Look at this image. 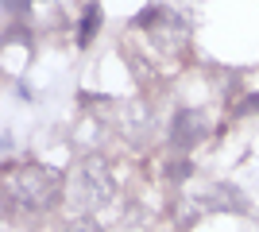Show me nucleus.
<instances>
[{"label": "nucleus", "instance_id": "f257e3e1", "mask_svg": "<svg viewBox=\"0 0 259 232\" xmlns=\"http://www.w3.org/2000/svg\"><path fill=\"white\" fill-rule=\"evenodd\" d=\"M4 190H8L12 205H23V209L39 213V209H51L66 186H62V178L43 163H12L4 170Z\"/></svg>", "mask_w": 259, "mask_h": 232}, {"label": "nucleus", "instance_id": "f03ea898", "mask_svg": "<svg viewBox=\"0 0 259 232\" xmlns=\"http://www.w3.org/2000/svg\"><path fill=\"white\" fill-rule=\"evenodd\" d=\"M66 205L77 213H97L101 205L112 201V174H108V166L101 159H85V163H77L66 178Z\"/></svg>", "mask_w": 259, "mask_h": 232}, {"label": "nucleus", "instance_id": "7ed1b4c3", "mask_svg": "<svg viewBox=\"0 0 259 232\" xmlns=\"http://www.w3.org/2000/svg\"><path fill=\"white\" fill-rule=\"evenodd\" d=\"M205 135H209V116L201 109L178 112L174 124H170V140H174V147H182V151H190L194 144H201Z\"/></svg>", "mask_w": 259, "mask_h": 232}, {"label": "nucleus", "instance_id": "20e7f679", "mask_svg": "<svg viewBox=\"0 0 259 232\" xmlns=\"http://www.w3.org/2000/svg\"><path fill=\"white\" fill-rule=\"evenodd\" d=\"M97 27H101V8H97V4H89L85 16H81V23H77V47H89V43H93Z\"/></svg>", "mask_w": 259, "mask_h": 232}, {"label": "nucleus", "instance_id": "39448f33", "mask_svg": "<svg viewBox=\"0 0 259 232\" xmlns=\"http://www.w3.org/2000/svg\"><path fill=\"white\" fill-rule=\"evenodd\" d=\"M66 232H101V224H97V221H93V217L85 213V217H77V221H70V228H66Z\"/></svg>", "mask_w": 259, "mask_h": 232}, {"label": "nucleus", "instance_id": "423d86ee", "mask_svg": "<svg viewBox=\"0 0 259 232\" xmlns=\"http://www.w3.org/2000/svg\"><path fill=\"white\" fill-rule=\"evenodd\" d=\"M190 174H194L190 159H174V166H170V178H190Z\"/></svg>", "mask_w": 259, "mask_h": 232}, {"label": "nucleus", "instance_id": "0eeeda50", "mask_svg": "<svg viewBox=\"0 0 259 232\" xmlns=\"http://www.w3.org/2000/svg\"><path fill=\"white\" fill-rule=\"evenodd\" d=\"M236 109H240V112H259V93H248V97L240 101Z\"/></svg>", "mask_w": 259, "mask_h": 232}]
</instances>
